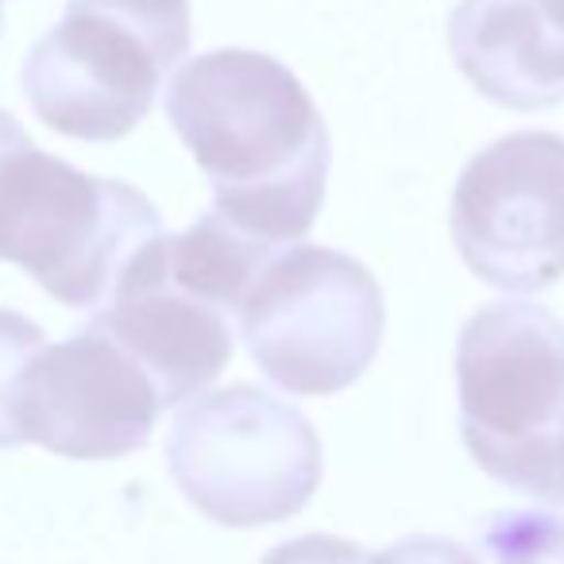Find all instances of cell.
Listing matches in <instances>:
<instances>
[{
	"label": "cell",
	"mask_w": 564,
	"mask_h": 564,
	"mask_svg": "<svg viewBox=\"0 0 564 564\" xmlns=\"http://www.w3.org/2000/svg\"><path fill=\"white\" fill-rule=\"evenodd\" d=\"M166 120L213 186V213L267 243L314 228L329 178V132L279 58L225 47L189 58L166 86Z\"/></svg>",
	"instance_id": "6da1fadb"
},
{
	"label": "cell",
	"mask_w": 564,
	"mask_h": 564,
	"mask_svg": "<svg viewBox=\"0 0 564 564\" xmlns=\"http://www.w3.org/2000/svg\"><path fill=\"white\" fill-rule=\"evenodd\" d=\"M155 236L163 220L140 189L40 151L0 109V259L63 306L101 310Z\"/></svg>",
	"instance_id": "7a4b0ae2"
},
{
	"label": "cell",
	"mask_w": 564,
	"mask_h": 564,
	"mask_svg": "<svg viewBox=\"0 0 564 564\" xmlns=\"http://www.w3.org/2000/svg\"><path fill=\"white\" fill-rule=\"evenodd\" d=\"M460 433L471 460L518 495L561 507L564 322L530 302H491L456 345Z\"/></svg>",
	"instance_id": "3957f363"
},
{
	"label": "cell",
	"mask_w": 564,
	"mask_h": 564,
	"mask_svg": "<svg viewBox=\"0 0 564 564\" xmlns=\"http://www.w3.org/2000/svg\"><path fill=\"white\" fill-rule=\"evenodd\" d=\"M189 51V0H70L28 51L24 97L58 135L109 143L155 105Z\"/></svg>",
	"instance_id": "277c9868"
},
{
	"label": "cell",
	"mask_w": 564,
	"mask_h": 564,
	"mask_svg": "<svg viewBox=\"0 0 564 564\" xmlns=\"http://www.w3.org/2000/svg\"><path fill=\"white\" fill-rule=\"evenodd\" d=\"M387 310L376 274L322 243H282L259 267L236 317L256 368L274 387L325 399L371 368Z\"/></svg>",
	"instance_id": "5b68a950"
},
{
	"label": "cell",
	"mask_w": 564,
	"mask_h": 564,
	"mask_svg": "<svg viewBox=\"0 0 564 564\" xmlns=\"http://www.w3.org/2000/svg\"><path fill=\"white\" fill-rule=\"evenodd\" d=\"M166 468L189 507L228 530L294 518L322 484V441L291 402L251 383L182 406L166 437Z\"/></svg>",
	"instance_id": "8992f818"
},
{
	"label": "cell",
	"mask_w": 564,
	"mask_h": 564,
	"mask_svg": "<svg viewBox=\"0 0 564 564\" xmlns=\"http://www.w3.org/2000/svg\"><path fill=\"white\" fill-rule=\"evenodd\" d=\"M448 232L479 282L538 294L564 274V135L514 132L468 166L453 194Z\"/></svg>",
	"instance_id": "52a82bcc"
},
{
	"label": "cell",
	"mask_w": 564,
	"mask_h": 564,
	"mask_svg": "<svg viewBox=\"0 0 564 564\" xmlns=\"http://www.w3.org/2000/svg\"><path fill=\"white\" fill-rule=\"evenodd\" d=\"M155 383L97 325L35 352L20 379L17 437L70 460H117L155 430Z\"/></svg>",
	"instance_id": "ba28073f"
},
{
	"label": "cell",
	"mask_w": 564,
	"mask_h": 564,
	"mask_svg": "<svg viewBox=\"0 0 564 564\" xmlns=\"http://www.w3.org/2000/svg\"><path fill=\"white\" fill-rule=\"evenodd\" d=\"M159 236L128 263L117 291L94 314L97 329L120 345L155 383L159 406L202 399L236 352V314L205 302L166 274Z\"/></svg>",
	"instance_id": "9c48e42d"
},
{
	"label": "cell",
	"mask_w": 564,
	"mask_h": 564,
	"mask_svg": "<svg viewBox=\"0 0 564 564\" xmlns=\"http://www.w3.org/2000/svg\"><path fill=\"white\" fill-rule=\"evenodd\" d=\"M448 51L456 70L502 109L564 105V32L538 0H460L448 17Z\"/></svg>",
	"instance_id": "30bf717a"
},
{
	"label": "cell",
	"mask_w": 564,
	"mask_h": 564,
	"mask_svg": "<svg viewBox=\"0 0 564 564\" xmlns=\"http://www.w3.org/2000/svg\"><path fill=\"white\" fill-rule=\"evenodd\" d=\"M491 564H564V514L553 510H502L479 533Z\"/></svg>",
	"instance_id": "8fae6325"
},
{
	"label": "cell",
	"mask_w": 564,
	"mask_h": 564,
	"mask_svg": "<svg viewBox=\"0 0 564 564\" xmlns=\"http://www.w3.org/2000/svg\"><path fill=\"white\" fill-rule=\"evenodd\" d=\"M47 348V333L17 310H0V448H17V394L28 364Z\"/></svg>",
	"instance_id": "7c38bea8"
},
{
	"label": "cell",
	"mask_w": 564,
	"mask_h": 564,
	"mask_svg": "<svg viewBox=\"0 0 564 564\" xmlns=\"http://www.w3.org/2000/svg\"><path fill=\"white\" fill-rule=\"evenodd\" d=\"M259 564H371V553L364 545L345 541V538H329V533H302V538L274 545Z\"/></svg>",
	"instance_id": "4fadbf2b"
},
{
	"label": "cell",
	"mask_w": 564,
	"mask_h": 564,
	"mask_svg": "<svg viewBox=\"0 0 564 564\" xmlns=\"http://www.w3.org/2000/svg\"><path fill=\"white\" fill-rule=\"evenodd\" d=\"M371 564H484L471 549L448 538H402L399 545L371 553Z\"/></svg>",
	"instance_id": "5bb4252c"
},
{
	"label": "cell",
	"mask_w": 564,
	"mask_h": 564,
	"mask_svg": "<svg viewBox=\"0 0 564 564\" xmlns=\"http://www.w3.org/2000/svg\"><path fill=\"white\" fill-rule=\"evenodd\" d=\"M541 12L549 17V24L556 28V32H564V0H538Z\"/></svg>",
	"instance_id": "9a60e30c"
},
{
	"label": "cell",
	"mask_w": 564,
	"mask_h": 564,
	"mask_svg": "<svg viewBox=\"0 0 564 564\" xmlns=\"http://www.w3.org/2000/svg\"><path fill=\"white\" fill-rule=\"evenodd\" d=\"M556 487H561V507H564V425H561V441H556Z\"/></svg>",
	"instance_id": "2e32d148"
},
{
	"label": "cell",
	"mask_w": 564,
	"mask_h": 564,
	"mask_svg": "<svg viewBox=\"0 0 564 564\" xmlns=\"http://www.w3.org/2000/svg\"><path fill=\"white\" fill-rule=\"evenodd\" d=\"M0 28H4V12H0Z\"/></svg>",
	"instance_id": "e0dca14e"
}]
</instances>
